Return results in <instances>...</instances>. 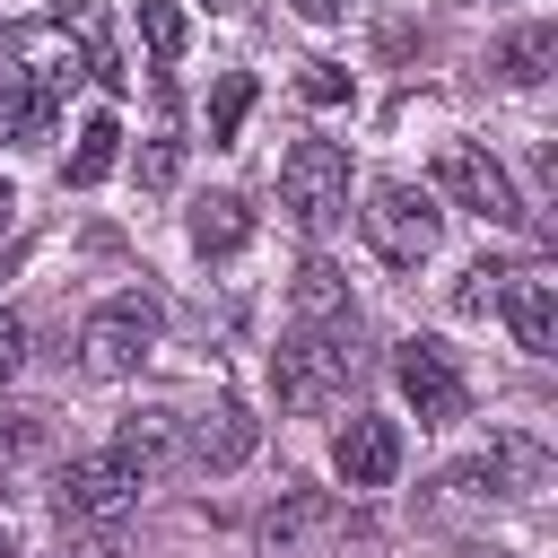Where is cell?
<instances>
[{
  "label": "cell",
  "instance_id": "6da1fadb",
  "mask_svg": "<svg viewBox=\"0 0 558 558\" xmlns=\"http://www.w3.org/2000/svg\"><path fill=\"white\" fill-rule=\"evenodd\" d=\"M270 384H279V410L323 418V410L349 392V323H296V331L270 349Z\"/></svg>",
  "mask_w": 558,
  "mask_h": 558
},
{
  "label": "cell",
  "instance_id": "7a4b0ae2",
  "mask_svg": "<svg viewBox=\"0 0 558 558\" xmlns=\"http://www.w3.org/2000/svg\"><path fill=\"white\" fill-rule=\"evenodd\" d=\"M357 227H366V244H375L392 270H418V262L436 253V235H445V209H436V192H418V183L384 174V183H366Z\"/></svg>",
  "mask_w": 558,
  "mask_h": 558
},
{
  "label": "cell",
  "instance_id": "3957f363",
  "mask_svg": "<svg viewBox=\"0 0 558 558\" xmlns=\"http://www.w3.org/2000/svg\"><path fill=\"white\" fill-rule=\"evenodd\" d=\"M279 209H288L305 235L340 227V218H349V148H340V140H296V148L279 157Z\"/></svg>",
  "mask_w": 558,
  "mask_h": 558
},
{
  "label": "cell",
  "instance_id": "277c9868",
  "mask_svg": "<svg viewBox=\"0 0 558 558\" xmlns=\"http://www.w3.org/2000/svg\"><path fill=\"white\" fill-rule=\"evenodd\" d=\"M157 331H166V314H157V296H140V288H122V296H105L87 323H78V366L87 375H131L148 349H157Z\"/></svg>",
  "mask_w": 558,
  "mask_h": 558
},
{
  "label": "cell",
  "instance_id": "5b68a950",
  "mask_svg": "<svg viewBox=\"0 0 558 558\" xmlns=\"http://www.w3.org/2000/svg\"><path fill=\"white\" fill-rule=\"evenodd\" d=\"M140 506V471L105 445V453H78V462H61L52 471V514L61 523H78V532H105V523H122Z\"/></svg>",
  "mask_w": 558,
  "mask_h": 558
},
{
  "label": "cell",
  "instance_id": "8992f818",
  "mask_svg": "<svg viewBox=\"0 0 558 558\" xmlns=\"http://www.w3.org/2000/svg\"><path fill=\"white\" fill-rule=\"evenodd\" d=\"M436 192H445L453 209L488 218V227H523V218H532L523 192H514V174H506L480 140H445V148H436Z\"/></svg>",
  "mask_w": 558,
  "mask_h": 558
},
{
  "label": "cell",
  "instance_id": "52a82bcc",
  "mask_svg": "<svg viewBox=\"0 0 558 558\" xmlns=\"http://www.w3.org/2000/svg\"><path fill=\"white\" fill-rule=\"evenodd\" d=\"M392 375H401V401L418 410V427H462L471 418V384H462V366L436 349V340H401L392 349Z\"/></svg>",
  "mask_w": 558,
  "mask_h": 558
},
{
  "label": "cell",
  "instance_id": "ba28073f",
  "mask_svg": "<svg viewBox=\"0 0 558 558\" xmlns=\"http://www.w3.org/2000/svg\"><path fill=\"white\" fill-rule=\"evenodd\" d=\"M541 480H549V453L532 436H488V453L453 462V488H471V497H523Z\"/></svg>",
  "mask_w": 558,
  "mask_h": 558
},
{
  "label": "cell",
  "instance_id": "9c48e42d",
  "mask_svg": "<svg viewBox=\"0 0 558 558\" xmlns=\"http://www.w3.org/2000/svg\"><path fill=\"white\" fill-rule=\"evenodd\" d=\"M331 471H340V488H392V471H401V427H392V418H349V427L331 436Z\"/></svg>",
  "mask_w": 558,
  "mask_h": 558
},
{
  "label": "cell",
  "instance_id": "30bf717a",
  "mask_svg": "<svg viewBox=\"0 0 558 558\" xmlns=\"http://www.w3.org/2000/svg\"><path fill=\"white\" fill-rule=\"evenodd\" d=\"M497 314L514 323V340H523L532 357H558V279H541V270H506Z\"/></svg>",
  "mask_w": 558,
  "mask_h": 558
},
{
  "label": "cell",
  "instance_id": "8fae6325",
  "mask_svg": "<svg viewBox=\"0 0 558 558\" xmlns=\"http://www.w3.org/2000/svg\"><path fill=\"white\" fill-rule=\"evenodd\" d=\"M253 445H262V418H253L244 401H209L201 427H192V471H201V480H209V471H244Z\"/></svg>",
  "mask_w": 558,
  "mask_h": 558
},
{
  "label": "cell",
  "instance_id": "7c38bea8",
  "mask_svg": "<svg viewBox=\"0 0 558 558\" xmlns=\"http://www.w3.org/2000/svg\"><path fill=\"white\" fill-rule=\"evenodd\" d=\"M183 235H192V253H201V262H227V253H244L253 209H244L235 192H201V201H192V218H183Z\"/></svg>",
  "mask_w": 558,
  "mask_h": 558
},
{
  "label": "cell",
  "instance_id": "4fadbf2b",
  "mask_svg": "<svg viewBox=\"0 0 558 558\" xmlns=\"http://www.w3.org/2000/svg\"><path fill=\"white\" fill-rule=\"evenodd\" d=\"M113 453H122L140 480H157V471L183 453V418H174V410H131V418L113 427Z\"/></svg>",
  "mask_w": 558,
  "mask_h": 558
},
{
  "label": "cell",
  "instance_id": "5bb4252c",
  "mask_svg": "<svg viewBox=\"0 0 558 558\" xmlns=\"http://www.w3.org/2000/svg\"><path fill=\"white\" fill-rule=\"evenodd\" d=\"M52 113H61V96L52 87H35V78H0V148H44L52 140Z\"/></svg>",
  "mask_w": 558,
  "mask_h": 558
},
{
  "label": "cell",
  "instance_id": "9a60e30c",
  "mask_svg": "<svg viewBox=\"0 0 558 558\" xmlns=\"http://www.w3.org/2000/svg\"><path fill=\"white\" fill-rule=\"evenodd\" d=\"M331 523H340V506H331L323 488H288V497L262 514V549H279V558H288L296 541H314V532H331Z\"/></svg>",
  "mask_w": 558,
  "mask_h": 558
},
{
  "label": "cell",
  "instance_id": "2e32d148",
  "mask_svg": "<svg viewBox=\"0 0 558 558\" xmlns=\"http://www.w3.org/2000/svg\"><path fill=\"white\" fill-rule=\"evenodd\" d=\"M549 61H558V26L549 17H532V26H514L497 52H488V70L506 78V87H541L549 78Z\"/></svg>",
  "mask_w": 558,
  "mask_h": 558
},
{
  "label": "cell",
  "instance_id": "e0dca14e",
  "mask_svg": "<svg viewBox=\"0 0 558 558\" xmlns=\"http://www.w3.org/2000/svg\"><path fill=\"white\" fill-rule=\"evenodd\" d=\"M9 61H17V78L52 87V96H61V78H78V52H70L61 26H17V35H9Z\"/></svg>",
  "mask_w": 558,
  "mask_h": 558
},
{
  "label": "cell",
  "instance_id": "ac0fdd59",
  "mask_svg": "<svg viewBox=\"0 0 558 558\" xmlns=\"http://www.w3.org/2000/svg\"><path fill=\"white\" fill-rule=\"evenodd\" d=\"M113 157H122V122H113V113H87V122H78V148H70V166H61V174L87 192V183H105V174H113Z\"/></svg>",
  "mask_w": 558,
  "mask_h": 558
},
{
  "label": "cell",
  "instance_id": "d6986e66",
  "mask_svg": "<svg viewBox=\"0 0 558 558\" xmlns=\"http://www.w3.org/2000/svg\"><path fill=\"white\" fill-rule=\"evenodd\" d=\"M296 323H349V279L331 262H305L296 270Z\"/></svg>",
  "mask_w": 558,
  "mask_h": 558
},
{
  "label": "cell",
  "instance_id": "ffe728a7",
  "mask_svg": "<svg viewBox=\"0 0 558 558\" xmlns=\"http://www.w3.org/2000/svg\"><path fill=\"white\" fill-rule=\"evenodd\" d=\"M244 113H253V78H244V70H227V78H218V96H209V140L227 148V140L244 131Z\"/></svg>",
  "mask_w": 558,
  "mask_h": 558
},
{
  "label": "cell",
  "instance_id": "44dd1931",
  "mask_svg": "<svg viewBox=\"0 0 558 558\" xmlns=\"http://www.w3.org/2000/svg\"><path fill=\"white\" fill-rule=\"evenodd\" d=\"M506 270H514V262H471V270L453 279V314H462V323H480V314L497 305V288H506Z\"/></svg>",
  "mask_w": 558,
  "mask_h": 558
},
{
  "label": "cell",
  "instance_id": "7402d4cb",
  "mask_svg": "<svg viewBox=\"0 0 558 558\" xmlns=\"http://www.w3.org/2000/svg\"><path fill=\"white\" fill-rule=\"evenodd\" d=\"M140 35H148V52H157V61H183V35H192V26H183V9H174V0H140Z\"/></svg>",
  "mask_w": 558,
  "mask_h": 558
},
{
  "label": "cell",
  "instance_id": "603a6c76",
  "mask_svg": "<svg viewBox=\"0 0 558 558\" xmlns=\"http://www.w3.org/2000/svg\"><path fill=\"white\" fill-rule=\"evenodd\" d=\"M35 453H44V418L9 410V418H0V480H17V471H26Z\"/></svg>",
  "mask_w": 558,
  "mask_h": 558
},
{
  "label": "cell",
  "instance_id": "cb8c5ba5",
  "mask_svg": "<svg viewBox=\"0 0 558 558\" xmlns=\"http://www.w3.org/2000/svg\"><path fill=\"white\" fill-rule=\"evenodd\" d=\"M296 87H305V105H349V70L340 61H305Z\"/></svg>",
  "mask_w": 558,
  "mask_h": 558
},
{
  "label": "cell",
  "instance_id": "d4e9b609",
  "mask_svg": "<svg viewBox=\"0 0 558 558\" xmlns=\"http://www.w3.org/2000/svg\"><path fill=\"white\" fill-rule=\"evenodd\" d=\"M140 183H148V192L174 183V140H148V148H140Z\"/></svg>",
  "mask_w": 558,
  "mask_h": 558
},
{
  "label": "cell",
  "instance_id": "484cf974",
  "mask_svg": "<svg viewBox=\"0 0 558 558\" xmlns=\"http://www.w3.org/2000/svg\"><path fill=\"white\" fill-rule=\"evenodd\" d=\"M17 366H26V323L0 305V375H17Z\"/></svg>",
  "mask_w": 558,
  "mask_h": 558
},
{
  "label": "cell",
  "instance_id": "4316f807",
  "mask_svg": "<svg viewBox=\"0 0 558 558\" xmlns=\"http://www.w3.org/2000/svg\"><path fill=\"white\" fill-rule=\"evenodd\" d=\"M288 9H296V17H305V26H331V17H340V9H349V0H288Z\"/></svg>",
  "mask_w": 558,
  "mask_h": 558
},
{
  "label": "cell",
  "instance_id": "83f0119b",
  "mask_svg": "<svg viewBox=\"0 0 558 558\" xmlns=\"http://www.w3.org/2000/svg\"><path fill=\"white\" fill-rule=\"evenodd\" d=\"M87 9H96V0H44V17H52V26H78Z\"/></svg>",
  "mask_w": 558,
  "mask_h": 558
},
{
  "label": "cell",
  "instance_id": "f1b7e54d",
  "mask_svg": "<svg viewBox=\"0 0 558 558\" xmlns=\"http://www.w3.org/2000/svg\"><path fill=\"white\" fill-rule=\"evenodd\" d=\"M61 558H122L113 541H87V549H61Z\"/></svg>",
  "mask_w": 558,
  "mask_h": 558
},
{
  "label": "cell",
  "instance_id": "f546056e",
  "mask_svg": "<svg viewBox=\"0 0 558 558\" xmlns=\"http://www.w3.org/2000/svg\"><path fill=\"white\" fill-rule=\"evenodd\" d=\"M9 209H17V192H9V183H0V227H9Z\"/></svg>",
  "mask_w": 558,
  "mask_h": 558
},
{
  "label": "cell",
  "instance_id": "4dcf8cb0",
  "mask_svg": "<svg viewBox=\"0 0 558 558\" xmlns=\"http://www.w3.org/2000/svg\"><path fill=\"white\" fill-rule=\"evenodd\" d=\"M209 9H235V0H209Z\"/></svg>",
  "mask_w": 558,
  "mask_h": 558
},
{
  "label": "cell",
  "instance_id": "1f68e13d",
  "mask_svg": "<svg viewBox=\"0 0 558 558\" xmlns=\"http://www.w3.org/2000/svg\"><path fill=\"white\" fill-rule=\"evenodd\" d=\"M0 558H9V532H0Z\"/></svg>",
  "mask_w": 558,
  "mask_h": 558
}]
</instances>
